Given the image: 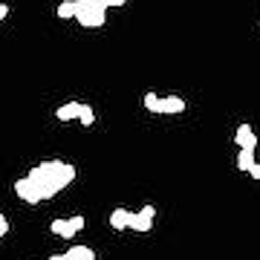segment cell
<instances>
[{"instance_id": "obj_1", "label": "cell", "mask_w": 260, "mask_h": 260, "mask_svg": "<svg viewBox=\"0 0 260 260\" xmlns=\"http://www.w3.org/2000/svg\"><path fill=\"white\" fill-rule=\"evenodd\" d=\"M29 179L38 185L41 191V200H49V197H55L58 191H64L70 182L75 179V165L73 162H41L29 171Z\"/></svg>"}, {"instance_id": "obj_2", "label": "cell", "mask_w": 260, "mask_h": 260, "mask_svg": "<svg viewBox=\"0 0 260 260\" xmlns=\"http://www.w3.org/2000/svg\"><path fill=\"white\" fill-rule=\"evenodd\" d=\"M104 18H107L104 0H75V20H78L84 29L104 26Z\"/></svg>"}, {"instance_id": "obj_3", "label": "cell", "mask_w": 260, "mask_h": 260, "mask_svg": "<svg viewBox=\"0 0 260 260\" xmlns=\"http://www.w3.org/2000/svg\"><path fill=\"white\" fill-rule=\"evenodd\" d=\"M153 217H156V208L153 205H142L136 214H130L127 220V229L130 232H150V225H153Z\"/></svg>"}, {"instance_id": "obj_4", "label": "cell", "mask_w": 260, "mask_h": 260, "mask_svg": "<svg viewBox=\"0 0 260 260\" xmlns=\"http://www.w3.org/2000/svg\"><path fill=\"white\" fill-rule=\"evenodd\" d=\"M84 229V217H70V220H52L49 223V232L58 234V237H73V234H78Z\"/></svg>"}, {"instance_id": "obj_5", "label": "cell", "mask_w": 260, "mask_h": 260, "mask_svg": "<svg viewBox=\"0 0 260 260\" xmlns=\"http://www.w3.org/2000/svg\"><path fill=\"white\" fill-rule=\"evenodd\" d=\"M15 194H18L23 203H29V205L44 203V200H41V191H38V185H35V182H32L29 177H26V179H18V182H15Z\"/></svg>"}, {"instance_id": "obj_6", "label": "cell", "mask_w": 260, "mask_h": 260, "mask_svg": "<svg viewBox=\"0 0 260 260\" xmlns=\"http://www.w3.org/2000/svg\"><path fill=\"white\" fill-rule=\"evenodd\" d=\"M234 142L240 145V150H257V136H254L251 124H240L234 133Z\"/></svg>"}, {"instance_id": "obj_7", "label": "cell", "mask_w": 260, "mask_h": 260, "mask_svg": "<svg viewBox=\"0 0 260 260\" xmlns=\"http://www.w3.org/2000/svg\"><path fill=\"white\" fill-rule=\"evenodd\" d=\"M185 110V102L179 95H165L162 104H159V116H174V113H182Z\"/></svg>"}, {"instance_id": "obj_8", "label": "cell", "mask_w": 260, "mask_h": 260, "mask_svg": "<svg viewBox=\"0 0 260 260\" xmlns=\"http://www.w3.org/2000/svg\"><path fill=\"white\" fill-rule=\"evenodd\" d=\"M81 113V102H70V104H61L55 110V119L58 121H70V119H78Z\"/></svg>"}, {"instance_id": "obj_9", "label": "cell", "mask_w": 260, "mask_h": 260, "mask_svg": "<svg viewBox=\"0 0 260 260\" xmlns=\"http://www.w3.org/2000/svg\"><path fill=\"white\" fill-rule=\"evenodd\" d=\"M67 260H95V251L90 246H70V251H64Z\"/></svg>"}, {"instance_id": "obj_10", "label": "cell", "mask_w": 260, "mask_h": 260, "mask_svg": "<svg viewBox=\"0 0 260 260\" xmlns=\"http://www.w3.org/2000/svg\"><path fill=\"white\" fill-rule=\"evenodd\" d=\"M127 220H130L127 208H116V211L110 214V225L116 229V232H124V229H127Z\"/></svg>"}, {"instance_id": "obj_11", "label": "cell", "mask_w": 260, "mask_h": 260, "mask_svg": "<svg viewBox=\"0 0 260 260\" xmlns=\"http://www.w3.org/2000/svg\"><path fill=\"white\" fill-rule=\"evenodd\" d=\"M251 165H254V150H240L237 153V168L240 171H251Z\"/></svg>"}, {"instance_id": "obj_12", "label": "cell", "mask_w": 260, "mask_h": 260, "mask_svg": "<svg viewBox=\"0 0 260 260\" xmlns=\"http://www.w3.org/2000/svg\"><path fill=\"white\" fill-rule=\"evenodd\" d=\"M58 18H64V20L75 18V0H61L58 3Z\"/></svg>"}, {"instance_id": "obj_13", "label": "cell", "mask_w": 260, "mask_h": 260, "mask_svg": "<svg viewBox=\"0 0 260 260\" xmlns=\"http://www.w3.org/2000/svg\"><path fill=\"white\" fill-rule=\"evenodd\" d=\"M78 121H81L84 127H93V121H95V113H93V107H87V104H81V113H78Z\"/></svg>"}, {"instance_id": "obj_14", "label": "cell", "mask_w": 260, "mask_h": 260, "mask_svg": "<svg viewBox=\"0 0 260 260\" xmlns=\"http://www.w3.org/2000/svg\"><path fill=\"white\" fill-rule=\"evenodd\" d=\"M159 104H162V99H159L156 93L145 95V110H150V113H156V116H159Z\"/></svg>"}, {"instance_id": "obj_15", "label": "cell", "mask_w": 260, "mask_h": 260, "mask_svg": "<svg viewBox=\"0 0 260 260\" xmlns=\"http://www.w3.org/2000/svg\"><path fill=\"white\" fill-rule=\"evenodd\" d=\"M9 232V220H6V217H3V214H0V237H3V234Z\"/></svg>"}, {"instance_id": "obj_16", "label": "cell", "mask_w": 260, "mask_h": 260, "mask_svg": "<svg viewBox=\"0 0 260 260\" xmlns=\"http://www.w3.org/2000/svg\"><path fill=\"white\" fill-rule=\"evenodd\" d=\"M124 3H127V0H104V6H107V9H110V6H124Z\"/></svg>"}, {"instance_id": "obj_17", "label": "cell", "mask_w": 260, "mask_h": 260, "mask_svg": "<svg viewBox=\"0 0 260 260\" xmlns=\"http://www.w3.org/2000/svg\"><path fill=\"white\" fill-rule=\"evenodd\" d=\"M249 174H251L254 179H260V162H254V165H251V171H249Z\"/></svg>"}, {"instance_id": "obj_18", "label": "cell", "mask_w": 260, "mask_h": 260, "mask_svg": "<svg viewBox=\"0 0 260 260\" xmlns=\"http://www.w3.org/2000/svg\"><path fill=\"white\" fill-rule=\"evenodd\" d=\"M6 15H9V6H6V3H3V0H0V20L6 18Z\"/></svg>"}, {"instance_id": "obj_19", "label": "cell", "mask_w": 260, "mask_h": 260, "mask_svg": "<svg viewBox=\"0 0 260 260\" xmlns=\"http://www.w3.org/2000/svg\"><path fill=\"white\" fill-rule=\"evenodd\" d=\"M49 260H67L64 254H55V257H49Z\"/></svg>"}]
</instances>
